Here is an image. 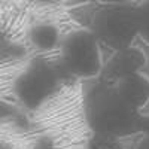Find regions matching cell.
<instances>
[{"instance_id": "6da1fadb", "label": "cell", "mask_w": 149, "mask_h": 149, "mask_svg": "<svg viewBox=\"0 0 149 149\" xmlns=\"http://www.w3.org/2000/svg\"><path fill=\"white\" fill-rule=\"evenodd\" d=\"M84 113L88 127L102 136L124 137L139 133L140 110L118 93L115 84L98 81L85 93Z\"/></svg>"}, {"instance_id": "7a4b0ae2", "label": "cell", "mask_w": 149, "mask_h": 149, "mask_svg": "<svg viewBox=\"0 0 149 149\" xmlns=\"http://www.w3.org/2000/svg\"><path fill=\"white\" fill-rule=\"evenodd\" d=\"M90 30L98 42L113 51L133 46L139 37L137 5H103L94 12Z\"/></svg>"}, {"instance_id": "3957f363", "label": "cell", "mask_w": 149, "mask_h": 149, "mask_svg": "<svg viewBox=\"0 0 149 149\" xmlns=\"http://www.w3.org/2000/svg\"><path fill=\"white\" fill-rule=\"evenodd\" d=\"M64 73L69 74L63 66L58 69L43 58H36L15 79V95L27 109H37L57 91Z\"/></svg>"}, {"instance_id": "277c9868", "label": "cell", "mask_w": 149, "mask_h": 149, "mask_svg": "<svg viewBox=\"0 0 149 149\" xmlns=\"http://www.w3.org/2000/svg\"><path fill=\"white\" fill-rule=\"evenodd\" d=\"M98 43L91 30H76L67 34L61 43V66L70 76L84 79L100 76L104 64Z\"/></svg>"}, {"instance_id": "5b68a950", "label": "cell", "mask_w": 149, "mask_h": 149, "mask_svg": "<svg viewBox=\"0 0 149 149\" xmlns=\"http://www.w3.org/2000/svg\"><path fill=\"white\" fill-rule=\"evenodd\" d=\"M146 66V55L137 46H128L115 51L107 63L103 66L100 73V81L107 84H116L134 73H140V70Z\"/></svg>"}, {"instance_id": "8992f818", "label": "cell", "mask_w": 149, "mask_h": 149, "mask_svg": "<svg viewBox=\"0 0 149 149\" xmlns=\"http://www.w3.org/2000/svg\"><path fill=\"white\" fill-rule=\"evenodd\" d=\"M118 93L133 107L142 110L149 102V78L142 73H134L115 84Z\"/></svg>"}, {"instance_id": "52a82bcc", "label": "cell", "mask_w": 149, "mask_h": 149, "mask_svg": "<svg viewBox=\"0 0 149 149\" xmlns=\"http://www.w3.org/2000/svg\"><path fill=\"white\" fill-rule=\"evenodd\" d=\"M31 43L40 51H51L60 42V33L54 24L40 22L30 30Z\"/></svg>"}, {"instance_id": "ba28073f", "label": "cell", "mask_w": 149, "mask_h": 149, "mask_svg": "<svg viewBox=\"0 0 149 149\" xmlns=\"http://www.w3.org/2000/svg\"><path fill=\"white\" fill-rule=\"evenodd\" d=\"M139 12V37L149 45V0H143L137 5Z\"/></svg>"}, {"instance_id": "9c48e42d", "label": "cell", "mask_w": 149, "mask_h": 149, "mask_svg": "<svg viewBox=\"0 0 149 149\" xmlns=\"http://www.w3.org/2000/svg\"><path fill=\"white\" fill-rule=\"evenodd\" d=\"M139 133H143V137L139 140L136 149H149V115H142Z\"/></svg>"}, {"instance_id": "30bf717a", "label": "cell", "mask_w": 149, "mask_h": 149, "mask_svg": "<svg viewBox=\"0 0 149 149\" xmlns=\"http://www.w3.org/2000/svg\"><path fill=\"white\" fill-rule=\"evenodd\" d=\"M33 149H54V142L49 137H46V136H43L34 143Z\"/></svg>"}, {"instance_id": "8fae6325", "label": "cell", "mask_w": 149, "mask_h": 149, "mask_svg": "<svg viewBox=\"0 0 149 149\" xmlns=\"http://www.w3.org/2000/svg\"><path fill=\"white\" fill-rule=\"evenodd\" d=\"M102 5H125V3H134L136 0H97Z\"/></svg>"}, {"instance_id": "7c38bea8", "label": "cell", "mask_w": 149, "mask_h": 149, "mask_svg": "<svg viewBox=\"0 0 149 149\" xmlns=\"http://www.w3.org/2000/svg\"><path fill=\"white\" fill-rule=\"evenodd\" d=\"M36 2H42V3H49V2H55V0H36Z\"/></svg>"}]
</instances>
